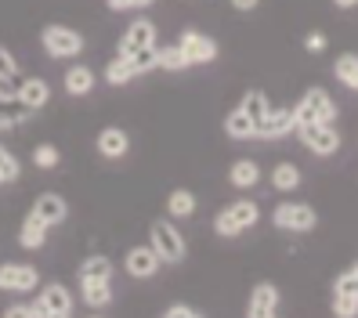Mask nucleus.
<instances>
[{
	"label": "nucleus",
	"instance_id": "obj_5",
	"mask_svg": "<svg viewBox=\"0 0 358 318\" xmlns=\"http://www.w3.org/2000/svg\"><path fill=\"white\" fill-rule=\"evenodd\" d=\"M178 48H181L188 66H206V62L217 58V44L206 33H196V29H185L181 40H178Z\"/></svg>",
	"mask_w": 358,
	"mask_h": 318
},
{
	"label": "nucleus",
	"instance_id": "obj_16",
	"mask_svg": "<svg viewBox=\"0 0 358 318\" xmlns=\"http://www.w3.org/2000/svg\"><path fill=\"white\" fill-rule=\"evenodd\" d=\"M261 181V166L254 159H236L231 163V171H228V185L231 188H254Z\"/></svg>",
	"mask_w": 358,
	"mask_h": 318
},
{
	"label": "nucleus",
	"instance_id": "obj_15",
	"mask_svg": "<svg viewBox=\"0 0 358 318\" xmlns=\"http://www.w3.org/2000/svg\"><path fill=\"white\" fill-rule=\"evenodd\" d=\"M80 282H113V261L94 253L80 264Z\"/></svg>",
	"mask_w": 358,
	"mask_h": 318
},
{
	"label": "nucleus",
	"instance_id": "obj_44",
	"mask_svg": "<svg viewBox=\"0 0 358 318\" xmlns=\"http://www.w3.org/2000/svg\"><path fill=\"white\" fill-rule=\"evenodd\" d=\"M336 8H358V0H333Z\"/></svg>",
	"mask_w": 358,
	"mask_h": 318
},
{
	"label": "nucleus",
	"instance_id": "obj_9",
	"mask_svg": "<svg viewBox=\"0 0 358 318\" xmlns=\"http://www.w3.org/2000/svg\"><path fill=\"white\" fill-rule=\"evenodd\" d=\"M279 311V289L271 282H261L254 286V293H250V304H246V315L250 318H271Z\"/></svg>",
	"mask_w": 358,
	"mask_h": 318
},
{
	"label": "nucleus",
	"instance_id": "obj_35",
	"mask_svg": "<svg viewBox=\"0 0 358 318\" xmlns=\"http://www.w3.org/2000/svg\"><path fill=\"white\" fill-rule=\"evenodd\" d=\"M18 98V76H0V105H15Z\"/></svg>",
	"mask_w": 358,
	"mask_h": 318
},
{
	"label": "nucleus",
	"instance_id": "obj_36",
	"mask_svg": "<svg viewBox=\"0 0 358 318\" xmlns=\"http://www.w3.org/2000/svg\"><path fill=\"white\" fill-rule=\"evenodd\" d=\"M8 315L11 318H44V308H40V301L36 304H15Z\"/></svg>",
	"mask_w": 358,
	"mask_h": 318
},
{
	"label": "nucleus",
	"instance_id": "obj_6",
	"mask_svg": "<svg viewBox=\"0 0 358 318\" xmlns=\"http://www.w3.org/2000/svg\"><path fill=\"white\" fill-rule=\"evenodd\" d=\"M40 282V271L33 264H0V289L4 293H29Z\"/></svg>",
	"mask_w": 358,
	"mask_h": 318
},
{
	"label": "nucleus",
	"instance_id": "obj_14",
	"mask_svg": "<svg viewBox=\"0 0 358 318\" xmlns=\"http://www.w3.org/2000/svg\"><path fill=\"white\" fill-rule=\"evenodd\" d=\"M127 148H131V138H127V131H120V127H105L98 134V152L105 159H123Z\"/></svg>",
	"mask_w": 358,
	"mask_h": 318
},
{
	"label": "nucleus",
	"instance_id": "obj_42",
	"mask_svg": "<svg viewBox=\"0 0 358 318\" xmlns=\"http://www.w3.org/2000/svg\"><path fill=\"white\" fill-rule=\"evenodd\" d=\"M105 4H109L113 11H127V0H105Z\"/></svg>",
	"mask_w": 358,
	"mask_h": 318
},
{
	"label": "nucleus",
	"instance_id": "obj_13",
	"mask_svg": "<svg viewBox=\"0 0 358 318\" xmlns=\"http://www.w3.org/2000/svg\"><path fill=\"white\" fill-rule=\"evenodd\" d=\"M18 105H26V109L33 113V109H40V105H48L51 101V87L40 76H29V80H22L18 83V98H15Z\"/></svg>",
	"mask_w": 358,
	"mask_h": 318
},
{
	"label": "nucleus",
	"instance_id": "obj_29",
	"mask_svg": "<svg viewBox=\"0 0 358 318\" xmlns=\"http://www.w3.org/2000/svg\"><path fill=\"white\" fill-rule=\"evenodd\" d=\"M58 159H62V152L55 145H36L33 148V166H40V171H55Z\"/></svg>",
	"mask_w": 358,
	"mask_h": 318
},
{
	"label": "nucleus",
	"instance_id": "obj_27",
	"mask_svg": "<svg viewBox=\"0 0 358 318\" xmlns=\"http://www.w3.org/2000/svg\"><path fill=\"white\" fill-rule=\"evenodd\" d=\"M271 185H275L279 192H293V188L301 185V171L293 163H279L275 171H271Z\"/></svg>",
	"mask_w": 358,
	"mask_h": 318
},
{
	"label": "nucleus",
	"instance_id": "obj_37",
	"mask_svg": "<svg viewBox=\"0 0 358 318\" xmlns=\"http://www.w3.org/2000/svg\"><path fill=\"white\" fill-rule=\"evenodd\" d=\"M0 76H18V62L8 48H0Z\"/></svg>",
	"mask_w": 358,
	"mask_h": 318
},
{
	"label": "nucleus",
	"instance_id": "obj_11",
	"mask_svg": "<svg viewBox=\"0 0 358 318\" xmlns=\"http://www.w3.org/2000/svg\"><path fill=\"white\" fill-rule=\"evenodd\" d=\"M159 257H156V250L152 246H134L127 253V275H134V279H152V275L159 271Z\"/></svg>",
	"mask_w": 358,
	"mask_h": 318
},
{
	"label": "nucleus",
	"instance_id": "obj_26",
	"mask_svg": "<svg viewBox=\"0 0 358 318\" xmlns=\"http://www.w3.org/2000/svg\"><path fill=\"white\" fill-rule=\"evenodd\" d=\"M156 66L166 73H181V69H188V62L178 44H166V48H156Z\"/></svg>",
	"mask_w": 358,
	"mask_h": 318
},
{
	"label": "nucleus",
	"instance_id": "obj_7",
	"mask_svg": "<svg viewBox=\"0 0 358 318\" xmlns=\"http://www.w3.org/2000/svg\"><path fill=\"white\" fill-rule=\"evenodd\" d=\"M40 308H44V318H69L73 315V293L62 282H51L40 289Z\"/></svg>",
	"mask_w": 358,
	"mask_h": 318
},
{
	"label": "nucleus",
	"instance_id": "obj_10",
	"mask_svg": "<svg viewBox=\"0 0 358 318\" xmlns=\"http://www.w3.org/2000/svg\"><path fill=\"white\" fill-rule=\"evenodd\" d=\"M149 44H156V26L149 22V18H138V22L123 33V40H120V55L127 58V55H134L138 48H149Z\"/></svg>",
	"mask_w": 358,
	"mask_h": 318
},
{
	"label": "nucleus",
	"instance_id": "obj_38",
	"mask_svg": "<svg viewBox=\"0 0 358 318\" xmlns=\"http://www.w3.org/2000/svg\"><path fill=\"white\" fill-rule=\"evenodd\" d=\"M336 293H348V296H358V279L348 271V275H341V279H336Z\"/></svg>",
	"mask_w": 358,
	"mask_h": 318
},
{
	"label": "nucleus",
	"instance_id": "obj_17",
	"mask_svg": "<svg viewBox=\"0 0 358 318\" xmlns=\"http://www.w3.org/2000/svg\"><path fill=\"white\" fill-rule=\"evenodd\" d=\"M48 224L44 221H40L36 214H29L26 221H22V231H18V243H22L26 250H40V246H44L48 243Z\"/></svg>",
	"mask_w": 358,
	"mask_h": 318
},
{
	"label": "nucleus",
	"instance_id": "obj_19",
	"mask_svg": "<svg viewBox=\"0 0 358 318\" xmlns=\"http://www.w3.org/2000/svg\"><path fill=\"white\" fill-rule=\"evenodd\" d=\"M166 214L171 217H192L196 214V196L188 192V188H174V192L166 196Z\"/></svg>",
	"mask_w": 358,
	"mask_h": 318
},
{
	"label": "nucleus",
	"instance_id": "obj_43",
	"mask_svg": "<svg viewBox=\"0 0 358 318\" xmlns=\"http://www.w3.org/2000/svg\"><path fill=\"white\" fill-rule=\"evenodd\" d=\"M149 4H156V0H127V8H149Z\"/></svg>",
	"mask_w": 358,
	"mask_h": 318
},
{
	"label": "nucleus",
	"instance_id": "obj_30",
	"mask_svg": "<svg viewBox=\"0 0 358 318\" xmlns=\"http://www.w3.org/2000/svg\"><path fill=\"white\" fill-rule=\"evenodd\" d=\"M127 58H131L134 73H149V69H156V44L138 48V51H134V55H127Z\"/></svg>",
	"mask_w": 358,
	"mask_h": 318
},
{
	"label": "nucleus",
	"instance_id": "obj_31",
	"mask_svg": "<svg viewBox=\"0 0 358 318\" xmlns=\"http://www.w3.org/2000/svg\"><path fill=\"white\" fill-rule=\"evenodd\" d=\"M333 315H336V318H355V315H358V296L336 293V296H333Z\"/></svg>",
	"mask_w": 358,
	"mask_h": 318
},
{
	"label": "nucleus",
	"instance_id": "obj_39",
	"mask_svg": "<svg viewBox=\"0 0 358 318\" xmlns=\"http://www.w3.org/2000/svg\"><path fill=\"white\" fill-rule=\"evenodd\" d=\"M304 48H308L311 55H322V51H326V36H322V33H308V36H304Z\"/></svg>",
	"mask_w": 358,
	"mask_h": 318
},
{
	"label": "nucleus",
	"instance_id": "obj_22",
	"mask_svg": "<svg viewBox=\"0 0 358 318\" xmlns=\"http://www.w3.org/2000/svg\"><path fill=\"white\" fill-rule=\"evenodd\" d=\"M228 217L239 224V231H246V228H254V224H257L261 210H257V203H250V199H239V203H231V206H228Z\"/></svg>",
	"mask_w": 358,
	"mask_h": 318
},
{
	"label": "nucleus",
	"instance_id": "obj_12",
	"mask_svg": "<svg viewBox=\"0 0 358 318\" xmlns=\"http://www.w3.org/2000/svg\"><path fill=\"white\" fill-rule=\"evenodd\" d=\"M33 214L40 217V221H44L48 228H58L62 221H66L69 217V206H66V199H62V196H40L36 203H33Z\"/></svg>",
	"mask_w": 358,
	"mask_h": 318
},
{
	"label": "nucleus",
	"instance_id": "obj_3",
	"mask_svg": "<svg viewBox=\"0 0 358 318\" xmlns=\"http://www.w3.org/2000/svg\"><path fill=\"white\" fill-rule=\"evenodd\" d=\"M40 40H44V51L51 58H76L83 51V36L69 26H48L40 33Z\"/></svg>",
	"mask_w": 358,
	"mask_h": 318
},
{
	"label": "nucleus",
	"instance_id": "obj_8",
	"mask_svg": "<svg viewBox=\"0 0 358 318\" xmlns=\"http://www.w3.org/2000/svg\"><path fill=\"white\" fill-rule=\"evenodd\" d=\"M297 131V123H293V109H268V116L257 123L254 138H286Z\"/></svg>",
	"mask_w": 358,
	"mask_h": 318
},
{
	"label": "nucleus",
	"instance_id": "obj_18",
	"mask_svg": "<svg viewBox=\"0 0 358 318\" xmlns=\"http://www.w3.org/2000/svg\"><path fill=\"white\" fill-rule=\"evenodd\" d=\"M91 87H94V73H91L87 66H73V69H66V91H69L73 98L91 94Z\"/></svg>",
	"mask_w": 358,
	"mask_h": 318
},
{
	"label": "nucleus",
	"instance_id": "obj_1",
	"mask_svg": "<svg viewBox=\"0 0 358 318\" xmlns=\"http://www.w3.org/2000/svg\"><path fill=\"white\" fill-rule=\"evenodd\" d=\"M149 246L156 250V257L166 261V264L185 261V239H181V231L171 221H156L149 228Z\"/></svg>",
	"mask_w": 358,
	"mask_h": 318
},
{
	"label": "nucleus",
	"instance_id": "obj_4",
	"mask_svg": "<svg viewBox=\"0 0 358 318\" xmlns=\"http://www.w3.org/2000/svg\"><path fill=\"white\" fill-rule=\"evenodd\" d=\"M271 221H275V228H282V231H311L315 224H319V217H315V210L308 203H282V206H275Z\"/></svg>",
	"mask_w": 358,
	"mask_h": 318
},
{
	"label": "nucleus",
	"instance_id": "obj_25",
	"mask_svg": "<svg viewBox=\"0 0 358 318\" xmlns=\"http://www.w3.org/2000/svg\"><path fill=\"white\" fill-rule=\"evenodd\" d=\"M138 73H134V66H131V58H123V55H116L113 62H109V69H105V80L113 83V87H123V83H131Z\"/></svg>",
	"mask_w": 358,
	"mask_h": 318
},
{
	"label": "nucleus",
	"instance_id": "obj_32",
	"mask_svg": "<svg viewBox=\"0 0 358 318\" xmlns=\"http://www.w3.org/2000/svg\"><path fill=\"white\" fill-rule=\"evenodd\" d=\"M18 178V159L8 152L4 145H0V185H8V181H15Z\"/></svg>",
	"mask_w": 358,
	"mask_h": 318
},
{
	"label": "nucleus",
	"instance_id": "obj_2",
	"mask_svg": "<svg viewBox=\"0 0 358 318\" xmlns=\"http://www.w3.org/2000/svg\"><path fill=\"white\" fill-rule=\"evenodd\" d=\"M297 138L308 152L315 156H333L341 148V131H333V123H308V127H297Z\"/></svg>",
	"mask_w": 358,
	"mask_h": 318
},
{
	"label": "nucleus",
	"instance_id": "obj_41",
	"mask_svg": "<svg viewBox=\"0 0 358 318\" xmlns=\"http://www.w3.org/2000/svg\"><path fill=\"white\" fill-rule=\"evenodd\" d=\"M261 4V0H231V8H239V11H254Z\"/></svg>",
	"mask_w": 358,
	"mask_h": 318
},
{
	"label": "nucleus",
	"instance_id": "obj_33",
	"mask_svg": "<svg viewBox=\"0 0 358 318\" xmlns=\"http://www.w3.org/2000/svg\"><path fill=\"white\" fill-rule=\"evenodd\" d=\"M214 231H217L221 239H236V236H239V224L228 217V210H221V214L214 217Z\"/></svg>",
	"mask_w": 358,
	"mask_h": 318
},
{
	"label": "nucleus",
	"instance_id": "obj_24",
	"mask_svg": "<svg viewBox=\"0 0 358 318\" xmlns=\"http://www.w3.org/2000/svg\"><path fill=\"white\" fill-rule=\"evenodd\" d=\"M333 73H336V80H341L344 87L358 91V55H341L333 62Z\"/></svg>",
	"mask_w": 358,
	"mask_h": 318
},
{
	"label": "nucleus",
	"instance_id": "obj_45",
	"mask_svg": "<svg viewBox=\"0 0 358 318\" xmlns=\"http://www.w3.org/2000/svg\"><path fill=\"white\" fill-rule=\"evenodd\" d=\"M351 275H355V279H358V264H355V268H351Z\"/></svg>",
	"mask_w": 358,
	"mask_h": 318
},
{
	"label": "nucleus",
	"instance_id": "obj_21",
	"mask_svg": "<svg viewBox=\"0 0 358 318\" xmlns=\"http://www.w3.org/2000/svg\"><path fill=\"white\" fill-rule=\"evenodd\" d=\"M83 304L91 308H109L113 304V282H80Z\"/></svg>",
	"mask_w": 358,
	"mask_h": 318
},
{
	"label": "nucleus",
	"instance_id": "obj_23",
	"mask_svg": "<svg viewBox=\"0 0 358 318\" xmlns=\"http://www.w3.org/2000/svg\"><path fill=\"white\" fill-rule=\"evenodd\" d=\"M304 98L311 101V109H315V116H319V123H333L336 120V105H333V98L322 87H311Z\"/></svg>",
	"mask_w": 358,
	"mask_h": 318
},
{
	"label": "nucleus",
	"instance_id": "obj_20",
	"mask_svg": "<svg viewBox=\"0 0 358 318\" xmlns=\"http://www.w3.org/2000/svg\"><path fill=\"white\" fill-rule=\"evenodd\" d=\"M224 131H228V138L246 141V138H254V120H250L243 109H231V113L224 116Z\"/></svg>",
	"mask_w": 358,
	"mask_h": 318
},
{
	"label": "nucleus",
	"instance_id": "obj_40",
	"mask_svg": "<svg viewBox=\"0 0 358 318\" xmlns=\"http://www.w3.org/2000/svg\"><path fill=\"white\" fill-rule=\"evenodd\" d=\"M166 318H199V311L188 304H174V308H166Z\"/></svg>",
	"mask_w": 358,
	"mask_h": 318
},
{
	"label": "nucleus",
	"instance_id": "obj_28",
	"mask_svg": "<svg viewBox=\"0 0 358 318\" xmlns=\"http://www.w3.org/2000/svg\"><path fill=\"white\" fill-rule=\"evenodd\" d=\"M239 109H243L250 120H254V131H257V123L268 116V109H271V105H268V98H264L261 91H250V94L243 98V105H239Z\"/></svg>",
	"mask_w": 358,
	"mask_h": 318
},
{
	"label": "nucleus",
	"instance_id": "obj_34",
	"mask_svg": "<svg viewBox=\"0 0 358 318\" xmlns=\"http://www.w3.org/2000/svg\"><path fill=\"white\" fill-rule=\"evenodd\" d=\"M293 123H297V127L319 123V116H315V109H311V101H308V98H301L297 105H293Z\"/></svg>",
	"mask_w": 358,
	"mask_h": 318
}]
</instances>
